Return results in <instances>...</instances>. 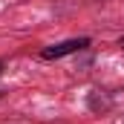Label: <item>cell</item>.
<instances>
[{
	"instance_id": "1",
	"label": "cell",
	"mask_w": 124,
	"mask_h": 124,
	"mask_svg": "<svg viewBox=\"0 0 124 124\" xmlns=\"http://www.w3.org/2000/svg\"><path fill=\"white\" fill-rule=\"evenodd\" d=\"M90 46V38H69V40H61V43H55V46H46L43 52H40V58L43 61H58L63 55H75V52H81V49H87Z\"/></svg>"
},
{
	"instance_id": "2",
	"label": "cell",
	"mask_w": 124,
	"mask_h": 124,
	"mask_svg": "<svg viewBox=\"0 0 124 124\" xmlns=\"http://www.w3.org/2000/svg\"><path fill=\"white\" fill-rule=\"evenodd\" d=\"M87 107H90L93 113H107V110L113 107V98L104 93V90H90V95H87Z\"/></svg>"
},
{
	"instance_id": "3",
	"label": "cell",
	"mask_w": 124,
	"mask_h": 124,
	"mask_svg": "<svg viewBox=\"0 0 124 124\" xmlns=\"http://www.w3.org/2000/svg\"><path fill=\"white\" fill-rule=\"evenodd\" d=\"M118 46H121V49H124V35H121V38H118Z\"/></svg>"
},
{
	"instance_id": "4",
	"label": "cell",
	"mask_w": 124,
	"mask_h": 124,
	"mask_svg": "<svg viewBox=\"0 0 124 124\" xmlns=\"http://www.w3.org/2000/svg\"><path fill=\"white\" fill-rule=\"evenodd\" d=\"M0 75H3V61H0Z\"/></svg>"
}]
</instances>
